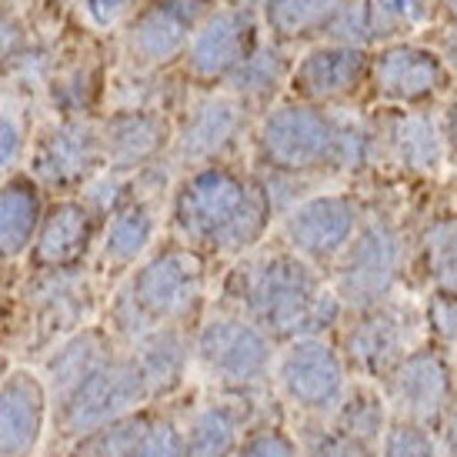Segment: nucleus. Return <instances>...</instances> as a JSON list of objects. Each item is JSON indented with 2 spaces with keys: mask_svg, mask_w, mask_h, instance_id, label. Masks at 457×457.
Instances as JSON below:
<instances>
[{
  "mask_svg": "<svg viewBox=\"0 0 457 457\" xmlns=\"http://www.w3.org/2000/svg\"><path fill=\"white\" fill-rule=\"evenodd\" d=\"M364 217L368 214L354 194H311L284 214V237L294 254L320 270L334 267Z\"/></svg>",
  "mask_w": 457,
  "mask_h": 457,
  "instance_id": "obj_8",
  "label": "nucleus"
},
{
  "mask_svg": "<svg viewBox=\"0 0 457 457\" xmlns=\"http://www.w3.org/2000/svg\"><path fill=\"white\" fill-rule=\"evenodd\" d=\"M128 351L134 354L140 374L147 381L151 401H157V397H170L178 387H184L194 361V337L191 330L180 324H164V328L140 334Z\"/></svg>",
  "mask_w": 457,
  "mask_h": 457,
  "instance_id": "obj_22",
  "label": "nucleus"
},
{
  "mask_svg": "<svg viewBox=\"0 0 457 457\" xmlns=\"http://www.w3.org/2000/svg\"><path fill=\"white\" fill-rule=\"evenodd\" d=\"M154 414L147 411H134L128 418L114 420V424H107L101 431L87 434V437H80L74 445V454H84V457H130L134 445L140 441V434L147 431V424H151Z\"/></svg>",
  "mask_w": 457,
  "mask_h": 457,
  "instance_id": "obj_33",
  "label": "nucleus"
},
{
  "mask_svg": "<svg viewBox=\"0 0 457 457\" xmlns=\"http://www.w3.org/2000/svg\"><path fill=\"white\" fill-rule=\"evenodd\" d=\"M337 428L347 431L351 437H361L374 445L378 437H384V424H387V407L384 397L370 387H351L344 394V401L337 404Z\"/></svg>",
  "mask_w": 457,
  "mask_h": 457,
  "instance_id": "obj_32",
  "label": "nucleus"
},
{
  "mask_svg": "<svg viewBox=\"0 0 457 457\" xmlns=\"http://www.w3.org/2000/svg\"><path fill=\"white\" fill-rule=\"evenodd\" d=\"M437 54L445 57V64L451 74H457V21L454 24H447L441 30V44H437Z\"/></svg>",
  "mask_w": 457,
  "mask_h": 457,
  "instance_id": "obj_42",
  "label": "nucleus"
},
{
  "mask_svg": "<svg viewBox=\"0 0 457 457\" xmlns=\"http://www.w3.org/2000/svg\"><path fill=\"white\" fill-rule=\"evenodd\" d=\"M234 457H304L301 447L280 424H254L244 434L241 447Z\"/></svg>",
  "mask_w": 457,
  "mask_h": 457,
  "instance_id": "obj_36",
  "label": "nucleus"
},
{
  "mask_svg": "<svg viewBox=\"0 0 457 457\" xmlns=\"http://www.w3.org/2000/svg\"><path fill=\"white\" fill-rule=\"evenodd\" d=\"M7 374H11V361H7V354L0 351V387H4V381H7Z\"/></svg>",
  "mask_w": 457,
  "mask_h": 457,
  "instance_id": "obj_45",
  "label": "nucleus"
},
{
  "mask_svg": "<svg viewBox=\"0 0 457 457\" xmlns=\"http://www.w3.org/2000/svg\"><path fill=\"white\" fill-rule=\"evenodd\" d=\"M194 361L224 394L261 391L274 368V341L237 311L214 314L194 334Z\"/></svg>",
  "mask_w": 457,
  "mask_h": 457,
  "instance_id": "obj_5",
  "label": "nucleus"
},
{
  "mask_svg": "<svg viewBox=\"0 0 457 457\" xmlns=\"http://www.w3.org/2000/svg\"><path fill=\"white\" fill-rule=\"evenodd\" d=\"M368 74L370 51L320 40L294 64L287 87L297 101L328 107V104H341L347 97H354L357 90L368 84Z\"/></svg>",
  "mask_w": 457,
  "mask_h": 457,
  "instance_id": "obj_16",
  "label": "nucleus"
},
{
  "mask_svg": "<svg viewBox=\"0 0 457 457\" xmlns=\"http://www.w3.org/2000/svg\"><path fill=\"white\" fill-rule=\"evenodd\" d=\"M368 84L381 104L424 107L447 90L451 71L437 47H428L418 40H394L370 54Z\"/></svg>",
  "mask_w": 457,
  "mask_h": 457,
  "instance_id": "obj_9",
  "label": "nucleus"
},
{
  "mask_svg": "<svg viewBox=\"0 0 457 457\" xmlns=\"http://www.w3.org/2000/svg\"><path fill=\"white\" fill-rule=\"evenodd\" d=\"M101 217L84 201L64 197L44 214L37 241L30 247V261L37 270H77L87 257Z\"/></svg>",
  "mask_w": 457,
  "mask_h": 457,
  "instance_id": "obj_19",
  "label": "nucleus"
},
{
  "mask_svg": "<svg viewBox=\"0 0 457 457\" xmlns=\"http://www.w3.org/2000/svg\"><path fill=\"white\" fill-rule=\"evenodd\" d=\"M90 21L97 27H114L130 11V0H84Z\"/></svg>",
  "mask_w": 457,
  "mask_h": 457,
  "instance_id": "obj_39",
  "label": "nucleus"
},
{
  "mask_svg": "<svg viewBox=\"0 0 457 457\" xmlns=\"http://www.w3.org/2000/svg\"><path fill=\"white\" fill-rule=\"evenodd\" d=\"M44 207L34 178L17 174L0 184V261L24 257L37 241Z\"/></svg>",
  "mask_w": 457,
  "mask_h": 457,
  "instance_id": "obj_25",
  "label": "nucleus"
},
{
  "mask_svg": "<svg viewBox=\"0 0 457 457\" xmlns=\"http://www.w3.org/2000/svg\"><path fill=\"white\" fill-rule=\"evenodd\" d=\"M234 4H237V7H247V11H267V7H270V4H274V0H234Z\"/></svg>",
  "mask_w": 457,
  "mask_h": 457,
  "instance_id": "obj_44",
  "label": "nucleus"
},
{
  "mask_svg": "<svg viewBox=\"0 0 457 457\" xmlns=\"http://www.w3.org/2000/svg\"><path fill=\"white\" fill-rule=\"evenodd\" d=\"M21 47H24V30H21V24L0 13V64L17 57Z\"/></svg>",
  "mask_w": 457,
  "mask_h": 457,
  "instance_id": "obj_40",
  "label": "nucleus"
},
{
  "mask_svg": "<svg viewBox=\"0 0 457 457\" xmlns=\"http://www.w3.org/2000/svg\"><path fill=\"white\" fill-rule=\"evenodd\" d=\"M154 230H157V217L154 207L144 197L128 201L117 214H111L107 230H104V247L101 261L107 270H128L147 254V247L154 244Z\"/></svg>",
  "mask_w": 457,
  "mask_h": 457,
  "instance_id": "obj_27",
  "label": "nucleus"
},
{
  "mask_svg": "<svg viewBox=\"0 0 457 457\" xmlns=\"http://www.w3.org/2000/svg\"><path fill=\"white\" fill-rule=\"evenodd\" d=\"M51 414V394L40 374L13 368L0 387V457L37 454Z\"/></svg>",
  "mask_w": 457,
  "mask_h": 457,
  "instance_id": "obj_17",
  "label": "nucleus"
},
{
  "mask_svg": "<svg viewBox=\"0 0 457 457\" xmlns=\"http://www.w3.org/2000/svg\"><path fill=\"white\" fill-rule=\"evenodd\" d=\"M247 130V104L234 94H207L184 114L174 134L170 161L187 170L220 164V157L244 137Z\"/></svg>",
  "mask_w": 457,
  "mask_h": 457,
  "instance_id": "obj_14",
  "label": "nucleus"
},
{
  "mask_svg": "<svg viewBox=\"0 0 457 457\" xmlns=\"http://www.w3.org/2000/svg\"><path fill=\"white\" fill-rule=\"evenodd\" d=\"M261 167L311 178L344 170V117L318 104L287 101L270 107L257 128Z\"/></svg>",
  "mask_w": 457,
  "mask_h": 457,
  "instance_id": "obj_4",
  "label": "nucleus"
},
{
  "mask_svg": "<svg viewBox=\"0 0 457 457\" xmlns=\"http://www.w3.org/2000/svg\"><path fill=\"white\" fill-rule=\"evenodd\" d=\"M130 457H184V431L174 418H151Z\"/></svg>",
  "mask_w": 457,
  "mask_h": 457,
  "instance_id": "obj_37",
  "label": "nucleus"
},
{
  "mask_svg": "<svg viewBox=\"0 0 457 457\" xmlns=\"http://www.w3.org/2000/svg\"><path fill=\"white\" fill-rule=\"evenodd\" d=\"M251 394H228L194 411L184 431V457H234L251 431Z\"/></svg>",
  "mask_w": 457,
  "mask_h": 457,
  "instance_id": "obj_23",
  "label": "nucleus"
},
{
  "mask_svg": "<svg viewBox=\"0 0 457 457\" xmlns=\"http://www.w3.org/2000/svg\"><path fill=\"white\" fill-rule=\"evenodd\" d=\"M147 401H151L147 381H144L134 354L117 351L104 368L94 370L87 381L54 411V424H57L61 437L77 445L80 437L140 411V404H147Z\"/></svg>",
  "mask_w": 457,
  "mask_h": 457,
  "instance_id": "obj_7",
  "label": "nucleus"
},
{
  "mask_svg": "<svg viewBox=\"0 0 457 457\" xmlns=\"http://www.w3.org/2000/svg\"><path fill=\"white\" fill-rule=\"evenodd\" d=\"M21 151H24V134L17 128V120L0 114V174L21 161Z\"/></svg>",
  "mask_w": 457,
  "mask_h": 457,
  "instance_id": "obj_38",
  "label": "nucleus"
},
{
  "mask_svg": "<svg viewBox=\"0 0 457 457\" xmlns=\"http://www.w3.org/2000/svg\"><path fill=\"white\" fill-rule=\"evenodd\" d=\"M191 4H204V0H191Z\"/></svg>",
  "mask_w": 457,
  "mask_h": 457,
  "instance_id": "obj_48",
  "label": "nucleus"
},
{
  "mask_svg": "<svg viewBox=\"0 0 457 457\" xmlns=\"http://www.w3.org/2000/svg\"><path fill=\"white\" fill-rule=\"evenodd\" d=\"M104 167L117 174H140L161 161L167 147V117L157 111H114L101 124Z\"/></svg>",
  "mask_w": 457,
  "mask_h": 457,
  "instance_id": "obj_20",
  "label": "nucleus"
},
{
  "mask_svg": "<svg viewBox=\"0 0 457 457\" xmlns=\"http://www.w3.org/2000/svg\"><path fill=\"white\" fill-rule=\"evenodd\" d=\"M114 354V334L107 328H80L57 344L51 354L44 357V374H40L47 384L54 411Z\"/></svg>",
  "mask_w": 457,
  "mask_h": 457,
  "instance_id": "obj_21",
  "label": "nucleus"
},
{
  "mask_svg": "<svg viewBox=\"0 0 457 457\" xmlns=\"http://www.w3.org/2000/svg\"><path fill=\"white\" fill-rule=\"evenodd\" d=\"M404 267V237L391 217H364L344 254L334 261V294L351 311L391 301Z\"/></svg>",
  "mask_w": 457,
  "mask_h": 457,
  "instance_id": "obj_6",
  "label": "nucleus"
},
{
  "mask_svg": "<svg viewBox=\"0 0 457 457\" xmlns=\"http://www.w3.org/2000/svg\"><path fill=\"white\" fill-rule=\"evenodd\" d=\"M445 7H447V13H451V17L457 21V0H445Z\"/></svg>",
  "mask_w": 457,
  "mask_h": 457,
  "instance_id": "obj_46",
  "label": "nucleus"
},
{
  "mask_svg": "<svg viewBox=\"0 0 457 457\" xmlns=\"http://www.w3.org/2000/svg\"><path fill=\"white\" fill-rule=\"evenodd\" d=\"M230 311L254 320L270 334V341H301L320 337L337 324L344 304L334 287L324 284L320 270L301 254L287 251H261L244 257L228 278Z\"/></svg>",
  "mask_w": 457,
  "mask_h": 457,
  "instance_id": "obj_1",
  "label": "nucleus"
},
{
  "mask_svg": "<svg viewBox=\"0 0 457 457\" xmlns=\"http://www.w3.org/2000/svg\"><path fill=\"white\" fill-rule=\"evenodd\" d=\"M104 170V144L101 128L67 117L61 124L47 128L34 144L30 154V174L37 184L54 191H77Z\"/></svg>",
  "mask_w": 457,
  "mask_h": 457,
  "instance_id": "obj_12",
  "label": "nucleus"
},
{
  "mask_svg": "<svg viewBox=\"0 0 457 457\" xmlns=\"http://www.w3.org/2000/svg\"><path fill=\"white\" fill-rule=\"evenodd\" d=\"M197 30V4L191 0H151L128 27V47L144 67L170 64L184 57Z\"/></svg>",
  "mask_w": 457,
  "mask_h": 457,
  "instance_id": "obj_18",
  "label": "nucleus"
},
{
  "mask_svg": "<svg viewBox=\"0 0 457 457\" xmlns=\"http://www.w3.org/2000/svg\"><path fill=\"white\" fill-rule=\"evenodd\" d=\"M87 304V287L80 284L77 270H44V278L34 284V307L47 337H71L74 330H80Z\"/></svg>",
  "mask_w": 457,
  "mask_h": 457,
  "instance_id": "obj_26",
  "label": "nucleus"
},
{
  "mask_svg": "<svg viewBox=\"0 0 457 457\" xmlns=\"http://www.w3.org/2000/svg\"><path fill=\"white\" fill-rule=\"evenodd\" d=\"M378 134L387 144L394 164H401L404 170L434 174L447 161L441 120L424 107H401L384 128H378Z\"/></svg>",
  "mask_w": 457,
  "mask_h": 457,
  "instance_id": "obj_24",
  "label": "nucleus"
},
{
  "mask_svg": "<svg viewBox=\"0 0 457 457\" xmlns=\"http://www.w3.org/2000/svg\"><path fill=\"white\" fill-rule=\"evenodd\" d=\"M261 47V21L247 7H220L207 13L184 51V67L197 84L228 80Z\"/></svg>",
  "mask_w": 457,
  "mask_h": 457,
  "instance_id": "obj_11",
  "label": "nucleus"
},
{
  "mask_svg": "<svg viewBox=\"0 0 457 457\" xmlns=\"http://www.w3.org/2000/svg\"><path fill=\"white\" fill-rule=\"evenodd\" d=\"M204 270L201 251L187 244H170L151 254L130 274V280L111 301V334L124 337L128 347L140 334L164 324L187 328L204 301Z\"/></svg>",
  "mask_w": 457,
  "mask_h": 457,
  "instance_id": "obj_3",
  "label": "nucleus"
},
{
  "mask_svg": "<svg viewBox=\"0 0 457 457\" xmlns=\"http://www.w3.org/2000/svg\"><path fill=\"white\" fill-rule=\"evenodd\" d=\"M437 120H441V137H445L447 161L457 164V94L445 104V111H441Z\"/></svg>",
  "mask_w": 457,
  "mask_h": 457,
  "instance_id": "obj_41",
  "label": "nucleus"
},
{
  "mask_svg": "<svg viewBox=\"0 0 457 457\" xmlns=\"http://www.w3.org/2000/svg\"><path fill=\"white\" fill-rule=\"evenodd\" d=\"M384 381H387V397L397 418L420 428L445 420L447 407L454 404L451 368L445 354L434 347H414Z\"/></svg>",
  "mask_w": 457,
  "mask_h": 457,
  "instance_id": "obj_15",
  "label": "nucleus"
},
{
  "mask_svg": "<svg viewBox=\"0 0 457 457\" xmlns=\"http://www.w3.org/2000/svg\"><path fill=\"white\" fill-rule=\"evenodd\" d=\"M304 457H378L374 445L351 437L347 431H341L337 424L334 428H311L304 437Z\"/></svg>",
  "mask_w": 457,
  "mask_h": 457,
  "instance_id": "obj_34",
  "label": "nucleus"
},
{
  "mask_svg": "<svg viewBox=\"0 0 457 457\" xmlns=\"http://www.w3.org/2000/svg\"><path fill=\"white\" fill-rule=\"evenodd\" d=\"M420 261L434 297L457 301V214L434 217L420 234Z\"/></svg>",
  "mask_w": 457,
  "mask_h": 457,
  "instance_id": "obj_31",
  "label": "nucleus"
},
{
  "mask_svg": "<svg viewBox=\"0 0 457 457\" xmlns=\"http://www.w3.org/2000/svg\"><path fill=\"white\" fill-rule=\"evenodd\" d=\"M270 204L257 178L228 164L187 170L170 197V224L194 251L244 254L270 228Z\"/></svg>",
  "mask_w": 457,
  "mask_h": 457,
  "instance_id": "obj_2",
  "label": "nucleus"
},
{
  "mask_svg": "<svg viewBox=\"0 0 457 457\" xmlns=\"http://www.w3.org/2000/svg\"><path fill=\"white\" fill-rule=\"evenodd\" d=\"M347 4L351 0H274L264 11V24L278 40H324Z\"/></svg>",
  "mask_w": 457,
  "mask_h": 457,
  "instance_id": "obj_30",
  "label": "nucleus"
},
{
  "mask_svg": "<svg viewBox=\"0 0 457 457\" xmlns=\"http://www.w3.org/2000/svg\"><path fill=\"white\" fill-rule=\"evenodd\" d=\"M71 457H84V454H74V451H71Z\"/></svg>",
  "mask_w": 457,
  "mask_h": 457,
  "instance_id": "obj_47",
  "label": "nucleus"
},
{
  "mask_svg": "<svg viewBox=\"0 0 457 457\" xmlns=\"http://www.w3.org/2000/svg\"><path fill=\"white\" fill-rule=\"evenodd\" d=\"M280 394L307 414H330L347 394L344 357L324 337H301L284 347L274 368Z\"/></svg>",
  "mask_w": 457,
  "mask_h": 457,
  "instance_id": "obj_10",
  "label": "nucleus"
},
{
  "mask_svg": "<svg viewBox=\"0 0 457 457\" xmlns=\"http://www.w3.org/2000/svg\"><path fill=\"white\" fill-rule=\"evenodd\" d=\"M294 61L280 44H261L247 61H244L234 74L224 80L228 94H234L237 101L251 104H270L280 90L291 84Z\"/></svg>",
  "mask_w": 457,
  "mask_h": 457,
  "instance_id": "obj_28",
  "label": "nucleus"
},
{
  "mask_svg": "<svg viewBox=\"0 0 457 457\" xmlns=\"http://www.w3.org/2000/svg\"><path fill=\"white\" fill-rule=\"evenodd\" d=\"M418 318L407 304L384 301L378 307L357 311L354 324L344 334V354L368 378H387L414 347Z\"/></svg>",
  "mask_w": 457,
  "mask_h": 457,
  "instance_id": "obj_13",
  "label": "nucleus"
},
{
  "mask_svg": "<svg viewBox=\"0 0 457 457\" xmlns=\"http://www.w3.org/2000/svg\"><path fill=\"white\" fill-rule=\"evenodd\" d=\"M381 457H437V445H434V437L428 434V428L397 418L384 431Z\"/></svg>",
  "mask_w": 457,
  "mask_h": 457,
  "instance_id": "obj_35",
  "label": "nucleus"
},
{
  "mask_svg": "<svg viewBox=\"0 0 457 457\" xmlns=\"http://www.w3.org/2000/svg\"><path fill=\"white\" fill-rule=\"evenodd\" d=\"M445 445H447V454L457 457V401L447 407L445 414Z\"/></svg>",
  "mask_w": 457,
  "mask_h": 457,
  "instance_id": "obj_43",
  "label": "nucleus"
},
{
  "mask_svg": "<svg viewBox=\"0 0 457 457\" xmlns=\"http://www.w3.org/2000/svg\"><path fill=\"white\" fill-rule=\"evenodd\" d=\"M361 21H364V40L370 47H384L394 40H411L431 24V0H357Z\"/></svg>",
  "mask_w": 457,
  "mask_h": 457,
  "instance_id": "obj_29",
  "label": "nucleus"
}]
</instances>
